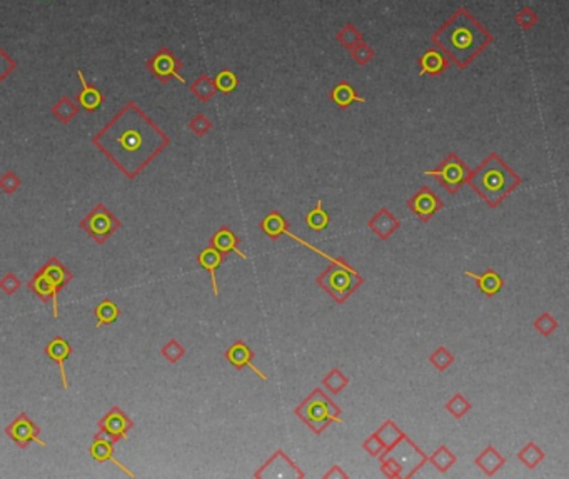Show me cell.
Wrapping results in <instances>:
<instances>
[{"mask_svg": "<svg viewBox=\"0 0 569 479\" xmlns=\"http://www.w3.org/2000/svg\"><path fill=\"white\" fill-rule=\"evenodd\" d=\"M494 37L466 7H459L436 32L431 42L448 57L449 62L464 71L493 44Z\"/></svg>", "mask_w": 569, "mask_h": 479, "instance_id": "cell-2", "label": "cell"}, {"mask_svg": "<svg viewBox=\"0 0 569 479\" xmlns=\"http://www.w3.org/2000/svg\"><path fill=\"white\" fill-rule=\"evenodd\" d=\"M89 454H90V458L95 459V461H97V463H107V461H110V463H114V465L117 466L119 469H122V471H124V473L129 474L130 478L136 476V474H134L132 471L127 469V467L124 465H122L121 461H117V459H115V456H114V443L109 438H107V436L99 434V432L94 436V441H92V444H90V447H89Z\"/></svg>", "mask_w": 569, "mask_h": 479, "instance_id": "cell-18", "label": "cell"}, {"mask_svg": "<svg viewBox=\"0 0 569 479\" xmlns=\"http://www.w3.org/2000/svg\"><path fill=\"white\" fill-rule=\"evenodd\" d=\"M557 328H559V324H557L556 317L551 316L549 312H543L536 321H534V329L544 337L551 336Z\"/></svg>", "mask_w": 569, "mask_h": 479, "instance_id": "cell-41", "label": "cell"}, {"mask_svg": "<svg viewBox=\"0 0 569 479\" xmlns=\"http://www.w3.org/2000/svg\"><path fill=\"white\" fill-rule=\"evenodd\" d=\"M474 465L483 471L484 476L493 478L498 474V471L501 469V467H505L506 458L496 450L493 444H489V446H486L481 451L479 456H476Z\"/></svg>", "mask_w": 569, "mask_h": 479, "instance_id": "cell-25", "label": "cell"}, {"mask_svg": "<svg viewBox=\"0 0 569 479\" xmlns=\"http://www.w3.org/2000/svg\"><path fill=\"white\" fill-rule=\"evenodd\" d=\"M322 478H324V479H334V478H336V479H342V478L348 479L349 474L346 473V471L342 469V467L339 465H334Z\"/></svg>", "mask_w": 569, "mask_h": 479, "instance_id": "cell-50", "label": "cell"}, {"mask_svg": "<svg viewBox=\"0 0 569 479\" xmlns=\"http://www.w3.org/2000/svg\"><path fill=\"white\" fill-rule=\"evenodd\" d=\"M380 461V473L386 478H402V467L396 461L394 458H389V456H383L379 458Z\"/></svg>", "mask_w": 569, "mask_h": 479, "instance_id": "cell-45", "label": "cell"}, {"mask_svg": "<svg viewBox=\"0 0 569 479\" xmlns=\"http://www.w3.org/2000/svg\"><path fill=\"white\" fill-rule=\"evenodd\" d=\"M351 57H352V60H354V62L357 64V65H361V67H364V65H367L369 62H371L372 59H374L376 57V52H374V49L371 47V45H367L366 42H361V44H357L354 49H352L351 51Z\"/></svg>", "mask_w": 569, "mask_h": 479, "instance_id": "cell-42", "label": "cell"}, {"mask_svg": "<svg viewBox=\"0 0 569 479\" xmlns=\"http://www.w3.org/2000/svg\"><path fill=\"white\" fill-rule=\"evenodd\" d=\"M463 274L468 275V278L474 279L481 293L487 297H494L496 294L501 293L503 287H505V281H503L501 275H499L494 269L484 271L483 274H474V272H471V271H464Z\"/></svg>", "mask_w": 569, "mask_h": 479, "instance_id": "cell-26", "label": "cell"}, {"mask_svg": "<svg viewBox=\"0 0 569 479\" xmlns=\"http://www.w3.org/2000/svg\"><path fill=\"white\" fill-rule=\"evenodd\" d=\"M429 363L433 364V366L436 367L439 373H444V371L448 369L452 363H455V354H452L448 347L439 346L436 351L433 352V354L429 356Z\"/></svg>", "mask_w": 569, "mask_h": 479, "instance_id": "cell-39", "label": "cell"}, {"mask_svg": "<svg viewBox=\"0 0 569 479\" xmlns=\"http://www.w3.org/2000/svg\"><path fill=\"white\" fill-rule=\"evenodd\" d=\"M27 289L32 291V293L36 294L42 302H45V304L52 302V316L53 319H59V293H57L56 287H53L40 272L37 271L36 274L32 275V279L27 282Z\"/></svg>", "mask_w": 569, "mask_h": 479, "instance_id": "cell-16", "label": "cell"}, {"mask_svg": "<svg viewBox=\"0 0 569 479\" xmlns=\"http://www.w3.org/2000/svg\"><path fill=\"white\" fill-rule=\"evenodd\" d=\"M261 229H263V231L266 232L269 237H272V239H278V237L282 236V234H287V236H291L292 239H295V241H298V243L304 244V246H306V247L313 249V251H316L317 254L324 256L326 259H329V262H332V260H334V258H330V256L324 254V252H322V251H319V249H316L314 246H311V244H307L306 241H302V239H299V237L292 236V234L289 231H287V221L284 219L282 214H280L279 210H272V212H269L267 216L263 219V222H261Z\"/></svg>", "mask_w": 569, "mask_h": 479, "instance_id": "cell-14", "label": "cell"}, {"mask_svg": "<svg viewBox=\"0 0 569 479\" xmlns=\"http://www.w3.org/2000/svg\"><path fill=\"white\" fill-rule=\"evenodd\" d=\"M367 228L371 229L379 239L387 241L389 237L401 228V222H399L398 217L391 212L387 208L379 209L374 216L371 217L367 222Z\"/></svg>", "mask_w": 569, "mask_h": 479, "instance_id": "cell-20", "label": "cell"}, {"mask_svg": "<svg viewBox=\"0 0 569 479\" xmlns=\"http://www.w3.org/2000/svg\"><path fill=\"white\" fill-rule=\"evenodd\" d=\"M546 454L543 450H540V446H537L534 441H529L528 444H526L522 450H519L518 453V459L526 467H529V469H534L537 465H540L541 461H544Z\"/></svg>", "mask_w": 569, "mask_h": 479, "instance_id": "cell-35", "label": "cell"}, {"mask_svg": "<svg viewBox=\"0 0 569 479\" xmlns=\"http://www.w3.org/2000/svg\"><path fill=\"white\" fill-rule=\"evenodd\" d=\"M406 206L422 222H429L437 212L444 209V202L441 201L439 195L428 186H422L416 194L411 195Z\"/></svg>", "mask_w": 569, "mask_h": 479, "instance_id": "cell-13", "label": "cell"}, {"mask_svg": "<svg viewBox=\"0 0 569 479\" xmlns=\"http://www.w3.org/2000/svg\"><path fill=\"white\" fill-rule=\"evenodd\" d=\"M254 478H267V479H287V478H298L304 479L306 473L295 465L294 461L284 453L282 450H278L271 458L264 463L259 469L254 473Z\"/></svg>", "mask_w": 569, "mask_h": 479, "instance_id": "cell-10", "label": "cell"}, {"mask_svg": "<svg viewBox=\"0 0 569 479\" xmlns=\"http://www.w3.org/2000/svg\"><path fill=\"white\" fill-rule=\"evenodd\" d=\"M376 438H378L380 443H383L384 450H389V447L394 446L396 443H399L402 438L406 436V432L402 431L401 428L398 426V424L394 423L392 419H387L384 421L383 424L378 428V431L374 432Z\"/></svg>", "mask_w": 569, "mask_h": 479, "instance_id": "cell-29", "label": "cell"}, {"mask_svg": "<svg viewBox=\"0 0 569 479\" xmlns=\"http://www.w3.org/2000/svg\"><path fill=\"white\" fill-rule=\"evenodd\" d=\"M363 450L366 451L367 454H371V456H374V458H378V456L384 451V446H383V443H380V441L378 438H376L374 432H372V434L369 436V438L364 439Z\"/></svg>", "mask_w": 569, "mask_h": 479, "instance_id": "cell-49", "label": "cell"}, {"mask_svg": "<svg viewBox=\"0 0 569 479\" xmlns=\"http://www.w3.org/2000/svg\"><path fill=\"white\" fill-rule=\"evenodd\" d=\"M322 386H324L330 394L337 396V394H341L342 391L349 386V378L342 373L339 367H332V369L324 376V379H322Z\"/></svg>", "mask_w": 569, "mask_h": 479, "instance_id": "cell-34", "label": "cell"}, {"mask_svg": "<svg viewBox=\"0 0 569 479\" xmlns=\"http://www.w3.org/2000/svg\"><path fill=\"white\" fill-rule=\"evenodd\" d=\"M214 84L215 89L219 92H222V94H230V92L236 90L237 86H239V79H237V75L234 74L230 69H224V71H221L215 75Z\"/></svg>", "mask_w": 569, "mask_h": 479, "instance_id": "cell-38", "label": "cell"}, {"mask_svg": "<svg viewBox=\"0 0 569 479\" xmlns=\"http://www.w3.org/2000/svg\"><path fill=\"white\" fill-rule=\"evenodd\" d=\"M3 432L21 450H27L32 443H37L42 447L47 446L45 441L40 439V428L25 413H21V415L15 417L12 423L3 429Z\"/></svg>", "mask_w": 569, "mask_h": 479, "instance_id": "cell-11", "label": "cell"}, {"mask_svg": "<svg viewBox=\"0 0 569 479\" xmlns=\"http://www.w3.org/2000/svg\"><path fill=\"white\" fill-rule=\"evenodd\" d=\"M210 129H213V122H210L209 117L204 116V114H197V116L189 122V130H192V132L199 137L206 136Z\"/></svg>", "mask_w": 569, "mask_h": 479, "instance_id": "cell-47", "label": "cell"}, {"mask_svg": "<svg viewBox=\"0 0 569 479\" xmlns=\"http://www.w3.org/2000/svg\"><path fill=\"white\" fill-rule=\"evenodd\" d=\"M15 69H17V62L0 47V84L9 77Z\"/></svg>", "mask_w": 569, "mask_h": 479, "instance_id": "cell-48", "label": "cell"}, {"mask_svg": "<svg viewBox=\"0 0 569 479\" xmlns=\"http://www.w3.org/2000/svg\"><path fill=\"white\" fill-rule=\"evenodd\" d=\"M147 71H151L162 84H167L171 79H178L179 82L186 84V79L180 75V69L184 67L182 62L174 52L169 47L159 49L151 59L145 62Z\"/></svg>", "mask_w": 569, "mask_h": 479, "instance_id": "cell-9", "label": "cell"}, {"mask_svg": "<svg viewBox=\"0 0 569 479\" xmlns=\"http://www.w3.org/2000/svg\"><path fill=\"white\" fill-rule=\"evenodd\" d=\"M364 40L363 34H361V30L357 29L354 24H346L342 29L337 32V42L342 45L344 49H348V51H352V49L356 47L357 44H361V42Z\"/></svg>", "mask_w": 569, "mask_h": 479, "instance_id": "cell-36", "label": "cell"}, {"mask_svg": "<svg viewBox=\"0 0 569 479\" xmlns=\"http://www.w3.org/2000/svg\"><path fill=\"white\" fill-rule=\"evenodd\" d=\"M21 187H22L21 177H19V175L15 174V172H12V171L5 172V174H3L2 177H0V191H2V193L12 195V194L17 193V191L21 189Z\"/></svg>", "mask_w": 569, "mask_h": 479, "instance_id": "cell-44", "label": "cell"}, {"mask_svg": "<svg viewBox=\"0 0 569 479\" xmlns=\"http://www.w3.org/2000/svg\"><path fill=\"white\" fill-rule=\"evenodd\" d=\"M38 272H40V274L44 275V278L47 279L53 287H56V291L59 294H60V291H62L64 287L67 286L72 279H74L72 271L69 269L65 264L60 262V259H57V258L49 259L47 262H45L44 266L38 269Z\"/></svg>", "mask_w": 569, "mask_h": 479, "instance_id": "cell-19", "label": "cell"}, {"mask_svg": "<svg viewBox=\"0 0 569 479\" xmlns=\"http://www.w3.org/2000/svg\"><path fill=\"white\" fill-rule=\"evenodd\" d=\"M160 354H162V358L167 363L175 364V363H179L184 356H186V347H184L179 341L171 339L167 344H165L162 349H160Z\"/></svg>", "mask_w": 569, "mask_h": 479, "instance_id": "cell-40", "label": "cell"}, {"mask_svg": "<svg viewBox=\"0 0 569 479\" xmlns=\"http://www.w3.org/2000/svg\"><path fill=\"white\" fill-rule=\"evenodd\" d=\"M80 229L99 246L106 244L109 237L121 228V221L110 212L104 204H97L94 209L80 221Z\"/></svg>", "mask_w": 569, "mask_h": 479, "instance_id": "cell-7", "label": "cell"}, {"mask_svg": "<svg viewBox=\"0 0 569 479\" xmlns=\"http://www.w3.org/2000/svg\"><path fill=\"white\" fill-rule=\"evenodd\" d=\"M226 359H228L230 366L236 367L237 371H242L244 367H249V369H252L254 373L257 374V378L263 379V381H267V376L264 374L263 371L257 369V367L252 364L254 351L244 343V341H236V343H234L232 346L226 351Z\"/></svg>", "mask_w": 569, "mask_h": 479, "instance_id": "cell-15", "label": "cell"}, {"mask_svg": "<svg viewBox=\"0 0 569 479\" xmlns=\"http://www.w3.org/2000/svg\"><path fill=\"white\" fill-rule=\"evenodd\" d=\"M92 144L127 179H136L169 147L171 139L136 102H127L112 121L92 137Z\"/></svg>", "mask_w": 569, "mask_h": 479, "instance_id": "cell-1", "label": "cell"}, {"mask_svg": "<svg viewBox=\"0 0 569 479\" xmlns=\"http://www.w3.org/2000/svg\"><path fill=\"white\" fill-rule=\"evenodd\" d=\"M239 243H241L239 237H237L236 234L230 231L228 225H222V228H219L217 231H215L214 236L210 237L209 246L217 249V251L221 252L222 256L232 254V252H234V254H237L239 258L247 259V256H245L244 252H242L241 249L237 247V246H239Z\"/></svg>", "mask_w": 569, "mask_h": 479, "instance_id": "cell-22", "label": "cell"}, {"mask_svg": "<svg viewBox=\"0 0 569 479\" xmlns=\"http://www.w3.org/2000/svg\"><path fill=\"white\" fill-rule=\"evenodd\" d=\"M330 101L334 102L339 109H349L352 104H356V102H359V104H364V102H367L366 97H361L359 94H357V90L354 87L351 86L349 82H346V80H342V82L336 84V86L332 87V90H330Z\"/></svg>", "mask_w": 569, "mask_h": 479, "instance_id": "cell-27", "label": "cell"}, {"mask_svg": "<svg viewBox=\"0 0 569 479\" xmlns=\"http://www.w3.org/2000/svg\"><path fill=\"white\" fill-rule=\"evenodd\" d=\"M79 109H80V107L77 106L71 97L64 95V97H60L59 101L53 104L52 116L56 117L59 122H62V124H69V122L74 121V119L77 117V114H79Z\"/></svg>", "mask_w": 569, "mask_h": 479, "instance_id": "cell-30", "label": "cell"}, {"mask_svg": "<svg viewBox=\"0 0 569 479\" xmlns=\"http://www.w3.org/2000/svg\"><path fill=\"white\" fill-rule=\"evenodd\" d=\"M419 75H443L449 67L448 57L437 47L428 49L419 57Z\"/></svg>", "mask_w": 569, "mask_h": 479, "instance_id": "cell-21", "label": "cell"}, {"mask_svg": "<svg viewBox=\"0 0 569 479\" xmlns=\"http://www.w3.org/2000/svg\"><path fill=\"white\" fill-rule=\"evenodd\" d=\"M514 21H516V24L521 27L522 30H529V29H533L537 22H540V17H537V14L534 12L531 7H522V9L516 14Z\"/></svg>", "mask_w": 569, "mask_h": 479, "instance_id": "cell-43", "label": "cell"}, {"mask_svg": "<svg viewBox=\"0 0 569 479\" xmlns=\"http://www.w3.org/2000/svg\"><path fill=\"white\" fill-rule=\"evenodd\" d=\"M191 92L201 102H209L210 99H213L214 95H215V92H217V89H215L214 79L210 77V75L201 74L197 79L194 80V82H192Z\"/></svg>", "mask_w": 569, "mask_h": 479, "instance_id": "cell-32", "label": "cell"}, {"mask_svg": "<svg viewBox=\"0 0 569 479\" xmlns=\"http://www.w3.org/2000/svg\"><path fill=\"white\" fill-rule=\"evenodd\" d=\"M94 316L95 321H97V323H95V329H101L102 326L114 324L115 321L119 319V316H121V309H119V306L115 304L114 301L104 299L102 302H99V304L95 306Z\"/></svg>", "mask_w": 569, "mask_h": 479, "instance_id": "cell-28", "label": "cell"}, {"mask_svg": "<svg viewBox=\"0 0 569 479\" xmlns=\"http://www.w3.org/2000/svg\"><path fill=\"white\" fill-rule=\"evenodd\" d=\"M294 415L317 436L322 434L330 424H342L341 408L332 400H329V396H326L321 388L314 389L294 409Z\"/></svg>", "mask_w": 569, "mask_h": 479, "instance_id": "cell-4", "label": "cell"}, {"mask_svg": "<svg viewBox=\"0 0 569 479\" xmlns=\"http://www.w3.org/2000/svg\"><path fill=\"white\" fill-rule=\"evenodd\" d=\"M99 434L107 436L114 444L129 439V432L134 429V421L119 406L109 409L97 423Z\"/></svg>", "mask_w": 569, "mask_h": 479, "instance_id": "cell-12", "label": "cell"}, {"mask_svg": "<svg viewBox=\"0 0 569 479\" xmlns=\"http://www.w3.org/2000/svg\"><path fill=\"white\" fill-rule=\"evenodd\" d=\"M72 352H74V349H72L71 344H69L62 336L53 337L51 343L45 346V354H47V358L51 359L52 363H56L57 366H59L60 381H62V389L64 391L69 389V381H67V374H65L64 364H65V361H67L69 356H71Z\"/></svg>", "mask_w": 569, "mask_h": 479, "instance_id": "cell-17", "label": "cell"}, {"mask_svg": "<svg viewBox=\"0 0 569 479\" xmlns=\"http://www.w3.org/2000/svg\"><path fill=\"white\" fill-rule=\"evenodd\" d=\"M77 77H79L80 87H82L79 95H77V102H79V106L82 107L84 110H87V112H94V110H97L99 107L104 104L106 97H104V94L97 87L90 86V84L87 82L82 71L77 72Z\"/></svg>", "mask_w": 569, "mask_h": 479, "instance_id": "cell-24", "label": "cell"}, {"mask_svg": "<svg viewBox=\"0 0 569 479\" xmlns=\"http://www.w3.org/2000/svg\"><path fill=\"white\" fill-rule=\"evenodd\" d=\"M456 454L449 450L448 446H439L433 454L428 456V463H431L441 474H446L452 466L456 465Z\"/></svg>", "mask_w": 569, "mask_h": 479, "instance_id": "cell-31", "label": "cell"}, {"mask_svg": "<svg viewBox=\"0 0 569 479\" xmlns=\"http://www.w3.org/2000/svg\"><path fill=\"white\" fill-rule=\"evenodd\" d=\"M383 456L394 458L401 465L402 478H414L417 471L428 463V456H426L424 451L419 450L416 443L407 434L389 450H384L378 458H383Z\"/></svg>", "mask_w": 569, "mask_h": 479, "instance_id": "cell-8", "label": "cell"}, {"mask_svg": "<svg viewBox=\"0 0 569 479\" xmlns=\"http://www.w3.org/2000/svg\"><path fill=\"white\" fill-rule=\"evenodd\" d=\"M466 184L491 209H496L521 186L522 177L507 166L501 156L491 152L474 171L469 172Z\"/></svg>", "mask_w": 569, "mask_h": 479, "instance_id": "cell-3", "label": "cell"}, {"mask_svg": "<svg viewBox=\"0 0 569 479\" xmlns=\"http://www.w3.org/2000/svg\"><path fill=\"white\" fill-rule=\"evenodd\" d=\"M322 199H319L316 208L311 209L309 212H307L306 216V224L307 228L311 229V231H316V232H321L324 231L326 228H329V222H330V216L328 214V210H324L322 208Z\"/></svg>", "mask_w": 569, "mask_h": 479, "instance_id": "cell-33", "label": "cell"}, {"mask_svg": "<svg viewBox=\"0 0 569 479\" xmlns=\"http://www.w3.org/2000/svg\"><path fill=\"white\" fill-rule=\"evenodd\" d=\"M444 408H446V411H448L452 417H456V419H461V417H464L469 411H471L472 404L466 400V397L463 396V394L456 393L455 396L451 397V400L446 402Z\"/></svg>", "mask_w": 569, "mask_h": 479, "instance_id": "cell-37", "label": "cell"}, {"mask_svg": "<svg viewBox=\"0 0 569 479\" xmlns=\"http://www.w3.org/2000/svg\"><path fill=\"white\" fill-rule=\"evenodd\" d=\"M469 172H471V169L466 166V162L455 152H451L441 160V164L436 169H429L422 174L437 179L449 194H456L466 184Z\"/></svg>", "mask_w": 569, "mask_h": 479, "instance_id": "cell-6", "label": "cell"}, {"mask_svg": "<svg viewBox=\"0 0 569 479\" xmlns=\"http://www.w3.org/2000/svg\"><path fill=\"white\" fill-rule=\"evenodd\" d=\"M226 256H222L217 249L213 246L204 247L197 254V262L204 271L210 274V282H213V294L215 297L219 296V286H217V269L224 262Z\"/></svg>", "mask_w": 569, "mask_h": 479, "instance_id": "cell-23", "label": "cell"}, {"mask_svg": "<svg viewBox=\"0 0 569 479\" xmlns=\"http://www.w3.org/2000/svg\"><path fill=\"white\" fill-rule=\"evenodd\" d=\"M316 282L337 304H342L364 284V278L342 259H334L317 275Z\"/></svg>", "mask_w": 569, "mask_h": 479, "instance_id": "cell-5", "label": "cell"}, {"mask_svg": "<svg viewBox=\"0 0 569 479\" xmlns=\"http://www.w3.org/2000/svg\"><path fill=\"white\" fill-rule=\"evenodd\" d=\"M21 287L22 281L14 274V272H7V274L0 279V291H2L5 296H14Z\"/></svg>", "mask_w": 569, "mask_h": 479, "instance_id": "cell-46", "label": "cell"}]
</instances>
